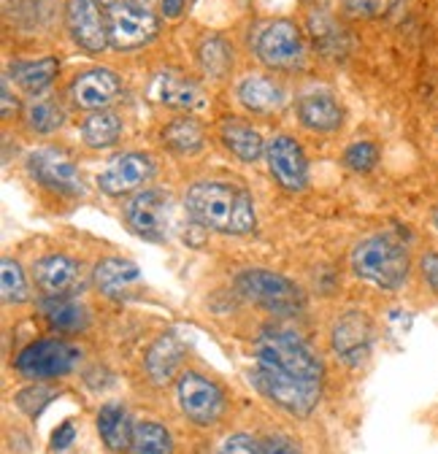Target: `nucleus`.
<instances>
[{"mask_svg":"<svg viewBox=\"0 0 438 454\" xmlns=\"http://www.w3.org/2000/svg\"><path fill=\"white\" fill-rule=\"evenodd\" d=\"M254 384L279 409L306 417L322 395V363L298 333L265 327L254 344Z\"/></svg>","mask_w":438,"mask_h":454,"instance_id":"obj_1","label":"nucleus"},{"mask_svg":"<svg viewBox=\"0 0 438 454\" xmlns=\"http://www.w3.org/2000/svg\"><path fill=\"white\" fill-rule=\"evenodd\" d=\"M187 214L203 224L206 231L244 236L252 233L257 216L252 195L231 182H198L187 190L184 198Z\"/></svg>","mask_w":438,"mask_h":454,"instance_id":"obj_2","label":"nucleus"},{"mask_svg":"<svg viewBox=\"0 0 438 454\" xmlns=\"http://www.w3.org/2000/svg\"><path fill=\"white\" fill-rule=\"evenodd\" d=\"M352 270L381 290H398L409 278V252L393 236H371L355 247Z\"/></svg>","mask_w":438,"mask_h":454,"instance_id":"obj_3","label":"nucleus"},{"mask_svg":"<svg viewBox=\"0 0 438 454\" xmlns=\"http://www.w3.org/2000/svg\"><path fill=\"white\" fill-rule=\"evenodd\" d=\"M236 290L246 301L262 306L270 314H279V317H293L303 309V293L287 276L273 273V270H262V268L241 270L236 276Z\"/></svg>","mask_w":438,"mask_h":454,"instance_id":"obj_4","label":"nucleus"},{"mask_svg":"<svg viewBox=\"0 0 438 454\" xmlns=\"http://www.w3.org/2000/svg\"><path fill=\"white\" fill-rule=\"evenodd\" d=\"M82 360V352L68 344V340L60 338H41L27 344L20 355H17V371L25 379H58L71 373Z\"/></svg>","mask_w":438,"mask_h":454,"instance_id":"obj_5","label":"nucleus"},{"mask_svg":"<svg viewBox=\"0 0 438 454\" xmlns=\"http://www.w3.org/2000/svg\"><path fill=\"white\" fill-rule=\"evenodd\" d=\"M254 54L260 57V63L268 66L270 71H295L303 66V38L295 22L290 20H273L265 25L254 41Z\"/></svg>","mask_w":438,"mask_h":454,"instance_id":"obj_6","label":"nucleus"},{"mask_svg":"<svg viewBox=\"0 0 438 454\" xmlns=\"http://www.w3.org/2000/svg\"><path fill=\"white\" fill-rule=\"evenodd\" d=\"M176 397L182 414L200 427L216 425L219 417L225 414V392L203 373H182L176 384Z\"/></svg>","mask_w":438,"mask_h":454,"instance_id":"obj_7","label":"nucleus"},{"mask_svg":"<svg viewBox=\"0 0 438 454\" xmlns=\"http://www.w3.org/2000/svg\"><path fill=\"white\" fill-rule=\"evenodd\" d=\"M160 30L157 17L146 6L136 4H117L108 12V43L120 51L146 46Z\"/></svg>","mask_w":438,"mask_h":454,"instance_id":"obj_8","label":"nucleus"},{"mask_svg":"<svg viewBox=\"0 0 438 454\" xmlns=\"http://www.w3.org/2000/svg\"><path fill=\"white\" fill-rule=\"evenodd\" d=\"M27 170L41 187H46L51 192H60V195H82L84 192L79 168L74 165L71 157H66L58 149L33 152L27 157Z\"/></svg>","mask_w":438,"mask_h":454,"instance_id":"obj_9","label":"nucleus"},{"mask_svg":"<svg viewBox=\"0 0 438 454\" xmlns=\"http://www.w3.org/2000/svg\"><path fill=\"white\" fill-rule=\"evenodd\" d=\"M265 162L270 176L287 192H301L309 184V162L293 136H273L265 144Z\"/></svg>","mask_w":438,"mask_h":454,"instance_id":"obj_10","label":"nucleus"},{"mask_svg":"<svg viewBox=\"0 0 438 454\" xmlns=\"http://www.w3.org/2000/svg\"><path fill=\"white\" fill-rule=\"evenodd\" d=\"M125 219L130 231L144 241H166L168 236V195L160 190H144L125 203Z\"/></svg>","mask_w":438,"mask_h":454,"instance_id":"obj_11","label":"nucleus"},{"mask_svg":"<svg viewBox=\"0 0 438 454\" xmlns=\"http://www.w3.org/2000/svg\"><path fill=\"white\" fill-rule=\"evenodd\" d=\"M152 176H154V162H152L149 154H144V152H125V154L114 157L112 162H108L100 170V174H98V187L106 195L120 198V195L141 190Z\"/></svg>","mask_w":438,"mask_h":454,"instance_id":"obj_12","label":"nucleus"},{"mask_svg":"<svg viewBox=\"0 0 438 454\" xmlns=\"http://www.w3.org/2000/svg\"><path fill=\"white\" fill-rule=\"evenodd\" d=\"M333 352L347 365H363L371 357L373 347V325L363 311H347L341 319H336L331 333Z\"/></svg>","mask_w":438,"mask_h":454,"instance_id":"obj_13","label":"nucleus"},{"mask_svg":"<svg viewBox=\"0 0 438 454\" xmlns=\"http://www.w3.org/2000/svg\"><path fill=\"white\" fill-rule=\"evenodd\" d=\"M33 276L38 290L46 293V298H71L84 287L82 265L66 254H46L33 265Z\"/></svg>","mask_w":438,"mask_h":454,"instance_id":"obj_14","label":"nucleus"},{"mask_svg":"<svg viewBox=\"0 0 438 454\" xmlns=\"http://www.w3.org/2000/svg\"><path fill=\"white\" fill-rule=\"evenodd\" d=\"M66 25L82 49L98 54L108 46V25L103 22V14L95 0H68L66 4Z\"/></svg>","mask_w":438,"mask_h":454,"instance_id":"obj_15","label":"nucleus"},{"mask_svg":"<svg viewBox=\"0 0 438 454\" xmlns=\"http://www.w3.org/2000/svg\"><path fill=\"white\" fill-rule=\"evenodd\" d=\"M95 287L112 301H128L136 298L144 287L141 268L133 260L125 257H106L92 270Z\"/></svg>","mask_w":438,"mask_h":454,"instance_id":"obj_16","label":"nucleus"},{"mask_svg":"<svg viewBox=\"0 0 438 454\" xmlns=\"http://www.w3.org/2000/svg\"><path fill=\"white\" fill-rule=\"evenodd\" d=\"M122 92V82L114 71L108 68H92L84 71L74 79L71 84V98L79 108L87 111H100L106 108L112 100H117Z\"/></svg>","mask_w":438,"mask_h":454,"instance_id":"obj_17","label":"nucleus"},{"mask_svg":"<svg viewBox=\"0 0 438 454\" xmlns=\"http://www.w3.org/2000/svg\"><path fill=\"white\" fill-rule=\"evenodd\" d=\"M298 117L314 133H333L344 122V108L331 92H309L298 100Z\"/></svg>","mask_w":438,"mask_h":454,"instance_id":"obj_18","label":"nucleus"},{"mask_svg":"<svg viewBox=\"0 0 438 454\" xmlns=\"http://www.w3.org/2000/svg\"><path fill=\"white\" fill-rule=\"evenodd\" d=\"M184 360V344L176 333H162L146 352L144 368L154 384H168Z\"/></svg>","mask_w":438,"mask_h":454,"instance_id":"obj_19","label":"nucleus"},{"mask_svg":"<svg viewBox=\"0 0 438 454\" xmlns=\"http://www.w3.org/2000/svg\"><path fill=\"white\" fill-rule=\"evenodd\" d=\"M152 98L157 103L171 106V108H198V106H203L200 87L192 79H187V76H182L176 71H162L160 76H154Z\"/></svg>","mask_w":438,"mask_h":454,"instance_id":"obj_20","label":"nucleus"},{"mask_svg":"<svg viewBox=\"0 0 438 454\" xmlns=\"http://www.w3.org/2000/svg\"><path fill=\"white\" fill-rule=\"evenodd\" d=\"M239 100L244 108L254 111V114H270V111H279L285 106V87L279 82H273L268 76H246L239 84Z\"/></svg>","mask_w":438,"mask_h":454,"instance_id":"obj_21","label":"nucleus"},{"mask_svg":"<svg viewBox=\"0 0 438 454\" xmlns=\"http://www.w3.org/2000/svg\"><path fill=\"white\" fill-rule=\"evenodd\" d=\"M133 427L136 425L130 422L128 411L120 403H106L98 411V433L103 443L117 454L133 449Z\"/></svg>","mask_w":438,"mask_h":454,"instance_id":"obj_22","label":"nucleus"},{"mask_svg":"<svg viewBox=\"0 0 438 454\" xmlns=\"http://www.w3.org/2000/svg\"><path fill=\"white\" fill-rule=\"evenodd\" d=\"M219 138H223V144L244 162H254L260 154H265V144H262L260 133L246 122L225 120L219 125Z\"/></svg>","mask_w":438,"mask_h":454,"instance_id":"obj_23","label":"nucleus"},{"mask_svg":"<svg viewBox=\"0 0 438 454\" xmlns=\"http://www.w3.org/2000/svg\"><path fill=\"white\" fill-rule=\"evenodd\" d=\"M122 136V120L117 117L114 111H92L90 117L84 120L82 125V138L87 146L92 149H108V146H114Z\"/></svg>","mask_w":438,"mask_h":454,"instance_id":"obj_24","label":"nucleus"},{"mask_svg":"<svg viewBox=\"0 0 438 454\" xmlns=\"http://www.w3.org/2000/svg\"><path fill=\"white\" fill-rule=\"evenodd\" d=\"M198 66L211 79H225L233 71V46L219 35H206L198 43Z\"/></svg>","mask_w":438,"mask_h":454,"instance_id":"obj_25","label":"nucleus"},{"mask_svg":"<svg viewBox=\"0 0 438 454\" xmlns=\"http://www.w3.org/2000/svg\"><path fill=\"white\" fill-rule=\"evenodd\" d=\"M43 314H46V322L60 333H79L90 325L87 309L74 298H46Z\"/></svg>","mask_w":438,"mask_h":454,"instance_id":"obj_26","label":"nucleus"},{"mask_svg":"<svg viewBox=\"0 0 438 454\" xmlns=\"http://www.w3.org/2000/svg\"><path fill=\"white\" fill-rule=\"evenodd\" d=\"M60 71V63L54 57H43V60H25L12 66L14 82L27 92V95H41Z\"/></svg>","mask_w":438,"mask_h":454,"instance_id":"obj_27","label":"nucleus"},{"mask_svg":"<svg viewBox=\"0 0 438 454\" xmlns=\"http://www.w3.org/2000/svg\"><path fill=\"white\" fill-rule=\"evenodd\" d=\"M160 138H162V144H166L176 154H195V152L203 149V141H206L203 128L195 120H187V117L168 122L166 128H162Z\"/></svg>","mask_w":438,"mask_h":454,"instance_id":"obj_28","label":"nucleus"},{"mask_svg":"<svg viewBox=\"0 0 438 454\" xmlns=\"http://www.w3.org/2000/svg\"><path fill=\"white\" fill-rule=\"evenodd\" d=\"M133 454H174L171 433L160 422L144 419L133 427Z\"/></svg>","mask_w":438,"mask_h":454,"instance_id":"obj_29","label":"nucleus"},{"mask_svg":"<svg viewBox=\"0 0 438 454\" xmlns=\"http://www.w3.org/2000/svg\"><path fill=\"white\" fill-rule=\"evenodd\" d=\"M25 122L33 133L49 136L54 130H60L66 122V111L54 100H33L25 111Z\"/></svg>","mask_w":438,"mask_h":454,"instance_id":"obj_30","label":"nucleus"},{"mask_svg":"<svg viewBox=\"0 0 438 454\" xmlns=\"http://www.w3.org/2000/svg\"><path fill=\"white\" fill-rule=\"evenodd\" d=\"M0 290H4L6 303H25L30 298L25 270L12 257H4V262H0Z\"/></svg>","mask_w":438,"mask_h":454,"instance_id":"obj_31","label":"nucleus"},{"mask_svg":"<svg viewBox=\"0 0 438 454\" xmlns=\"http://www.w3.org/2000/svg\"><path fill=\"white\" fill-rule=\"evenodd\" d=\"M344 162L352 170H357V174H368V170H373L379 162V149L371 141H357L344 152Z\"/></svg>","mask_w":438,"mask_h":454,"instance_id":"obj_32","label":"nucleus"},{"mask_svg":"<svg viewBox=\"0 0 438 454\" xmlns=\"http://www.w3.org/2000/svg\"><path fill=\"white\" fill-rule=\"evenodd\" d=\"M51 397H54V392H51L49 387H43V384H33V387H27V389L17 392V406H20L27 417H38V414L49 406Z\"/></svg>","mask_w":438,"mask_h":454,"instance_id":"obj_33","label":"nucleus"},{"mask_svg":"<svg viewBox=\"0 0 438 454\" xmlns=\"http://www.w3.org/2000/svg\"><path fill=\"white\" fill-rule=\"evenodd\" d=\"M216 454H262V446L252 435L236 433V435H228L223 441V446H219Z\"/></svg>","mask_w":438,"mask_h":454,"instance_id":"obj_34","label":"nucleus"},{"mask_svg":"<svg viewBox=\"0 0 438 454\" xmlns=\"http://www.w3.org/2000/svg\"><path fill=\"white\" fill-rule=\"evenodd\" d=\"M387 0H344V12L357 20H371L385 12Z\"/></svg>","mask_w":438,"mask_h":454,"instance_id":"obj_35","label":"nucleus"},{"mask_svg":"<svg viewBox=\"0 0 438 454\" xmlns=\"http://www.w3.org/2000/svg\"><path fill=\"white\" fill-rule=\"evenodd\" d=\"M262 454H303L301 446L287 438V435H270L265 443H262Z\"/></svg>","mask_w":438,"mask_h":454,"instance_id":"obj_36","label":"nucleus"},{"mask_svg":"<svg viewBox=\"0 0 438 454\" xmlns=\"http://www.w3.org/2000/svg\"><path fill=\"white\" fill-rule=\"evenodd\" d=\"M419 270H422V278L427 281V287L438 295V252H427V254H422V260H419Z\"/></svg>","mask_w":438,"mask_h":454,"instance_id":"obj_37","label":"nucleus"},{"mask_svg":"<svg viewBox=\"0 0 438 454\" xmlns=\"http://www.w3.org/2000/svg\"><path fill=\"white\" fill-rule=\"evenodd\" d=\"M74 441H76V427H74V422H63L58 430L51 433V449H54V451H66Z\"/></svg>","mask_w":438,"mask_h":454,"instance_id":"obj_38","label":"nucleus"},{"mask_svg":"<svg viewBox=\"0 0 438 454\" xmlns=\"http://www.w3.org/2000/svg\"><path fill=\"white\" fill-rule=\"evenodd\" d=\"M17 114V100L12 98V87H9V76L4 79V120H12Z\"/></svg>","mask_w":438,"mask_h":454,"instance_id":"obj_39","label":"nucleus"},{"mask_svg":"<svg viewBox=\"0 0 438 454\" xmlns=\"http://www.w3.org/2000/svg\"><path fill=\"white\" fill-rule=\"evenodd\" d=\"M160 9L168 20H176L184 12V0H160Z\"/></svg>","mask_w":438,"mask_h":454,"instance_id":"obj_40","label":"nucleus"},{"mask_svg":"<svg viewBox=\"0 0 438 454\" xmlns=\"http://www.w3.org/2000/svg\"><path fill=\"white\" fill-rule=\"evenodd\" d=\"M95 4H98V6H108V9H114V6L120 4V0H95Z\"/></svg>","mask_w":438,"mask_h":454,"instance_id":"obj_41","label":"nucleus"},{"mask_svg":"<svg viewBox=\"0 0 438 454\" xmlns=\"http://www.w3.org/2000/svg\"><path fill=\"white\" fill-rule=\"evenodd\" d=\"M433 224H435V231H438V206H435V211H433Z\"/></svg>","mask_w":438,"mask_h":454,"instance_id":"obj_42","label":"nucleus"},{"mask_svg":"<svg viewBox=\"0 0 438 454\" xmlns=\"http://www.w3.org/2000/svg\"><path fill=\"white\" fill-rule=\"evenodd\" d=\"M138 4H149V0H136V6H138Z\"/></svg>","mask_w":438,"mask_h":454,"instance_id":"obj_43","label":"nucleus"}]
</instances>
